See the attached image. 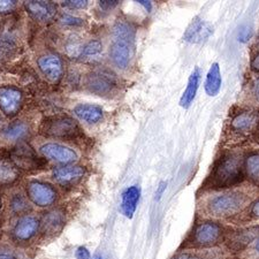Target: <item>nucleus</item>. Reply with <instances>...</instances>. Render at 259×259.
<instances>
[{
	"label": "nucleus",
	"mask_w": 259,
	"mask_h": 259,
	"mask_svg": "<svg viewBox=\"0 0 259 259\" xmlns=\"http://www.w3.org/2000/svg\"><path fill=\"white\" fill-rule=\"evenodd\" d=\"M16 7V2L13 0H3L0 2V13H8V12H12Z\"/></svg>",
	"instance_id": "72a5a7b5"
},
{
	"label": "nucleus",
	"mask_w": 259,
	"mask_h": 259,
	"mask_svg": "<svg viewBox=\"0 0 259 259\" xmlns=\"http://www.w3.org/2000/svg\"><path fill=\"white\" fill-rule=\"evenodd\" d=\"M24 7L39 22H50L57 14V6L52 2H26Z\"/></svg>",
	"instance_id": "f8f14e48"
},
{
	"label": "nucleus",
	"mask_w": 259,
	"mask_h": 259,
	"mask_svg": "<svg viewBox=\"0 0 259 259\" xmlns=\"http://www.w3.org/2000/svg\"><path fill=\"white\" fill-rule=\"evenodd\" d=\"M103 51V44L102 41L98 39H94L88 41V43L83 47L82 56L84 57H97Z\"/></svg>",
	"instance_id": "c756f323"
},
{
	"label": "nucleus",
	"mask_w": 259,
	"mask_h": 259,
	"mask_svg": "<svg viewBox=\"0 0 259 259\" xmlns=\"http://www.w3.org/2000/svg\"><path fill=\"white\" fill-rule=\"evenodd\" d=\"M199 81H200L199 68H195L193 70V73L190 74L185 93H183L181 99H180V105H181V107L188 108L191 105V103L194 102L196 94H197L198 87H199Z\"/></svg>",
	"instance_id": "aec40b11"
},
{
	"label": "nucleus",
	"mask_w": 259,
	"mask_h": 259,
	"mask_svg": "<svg viewBox=\"0 0 259 259\" xmlns=\"http://www.w3.org/2000/svg\"><path fill=\"white\" fill-rule=\"evenodd\" d=\"M20 177L19 168L11 160L0 159V186L14 183Z\"/></svg>",
	"instance_id": "5701e85b"
},
{
	"label": "nucleus",
	"mask_w": 259,
	"mask_h": 259,
	"mask_svg": "<svg viewBox=\"0 0 259 259\" xmlns=\"http://www.w3.org/2000/svg\"><path fill=\"white\" fill-rule=\"evenodd\" d=\"M75 257H76V259H90L91 254L85 246H78L76 251H75Z\"/></svg>",
	"instance_id": "f704fd0d"
},
{
	"label": "nucleus",
	"mask_w": 259,
	"mask_h": 259,
	"mask_svg": "<svg viewBox=\"0 0 259 259\" xmlns=\"http://www.w3.org/2000/svg\"><path fill=\"white\" fill-rule=\"evenodd\" d=\"M11 208L12 211L16 213V214H24V213H27L29 211L30 206H29L28 199L24 197L23 195L16 194L12 197Z\"/></svg>",
	"instance_id": "c85d7f7f"
},
{
	"label": "nucleus",
	"mask_w": 259,
	"mask_h": 259,
	"mask_svg": "<svg viewBox=\"0 0 259 259\" xmlns=\"http://www.w3.org/2000/svg\"><path fill=\"white\" fill-rule=\"evenodd\" d=\"M259 123V113L254 111L243 112L232 120L233 131L237 133H250L257 128Z\"/></svg>",
	"instance_id": "dca6fc26"
},
{
	"label": "nucleus",
	"mask_w": 259,
	"mask_h": 259,
	"mask_svg": "<svg viewBox=\"0 0 259 259\" xmlns=\"http://www.w3.org/2000/svg\"><path fill=\"white\" fill-rule=\"evenodd\" d=\"M39 151L47 159L65 166L74 164L77 160V153L73 149L62 144L47 143L40 146Z\"/></svg>",
	"instance_id": "0eeeda50"
},
{
	"label": "nucleus",
	"mask_w": 259,
	"mask_h": 259,
	"mask_svg": "<svg viewBox=\"0 0 259 259\" xmlns=\"http://www.w3.org/2000/svg\"><path fill=\"white\" fill-rule=\"evenodd\" d=\"M40 72L51 82H59L64 75V62L58 54L49 53L38 59Z\"/></svg>",
	"instance_id": "9d476101"
},
{
	"label": "nucleus",
	"mask_w": 259,
	"mask_h": 259,
	"mask_svg": "<svg viewBox=\"0 0 259 259\" xmlns=\"http://www.w3.org/2000/svg\"><path fill=\"white\" fill-rule=\"evenodd\" d=\"M65 225V214L60 210L48 212L41 221V229L45 234L59 233Z\"/></svg>",
	"instance_id": "6ab92c4d"
},
{
	"label": "nucleus",
	"mask_w": 259,
	"mask_h": 259,
	"mask_svg": "<svg viewBox=\"0 0 259 259\" xmlns=\"http://www.w3.org/2000/svg\"><path fill=\"white\" fill-rule=\"evenodd\" d=\"M39 221L32 215H24L14 226L13 235L16 241L27 242L36 235L39 228Z\"/></svg>",
	"instance_id": "ddd939ff"
},
{
	"label": "nucleus",
	"mask_w": 259,
	"mask_h": 259,
	"mask_svg": "<svg viewBox=\"0 0 259 259\" xmlns=\"http://www.w3.org/2000/svg\"><path fill=\"white\" fill-rule=\"evenodd\" d=\"M15 49L16 47L13 39L8 38V37L0 38V65L12 58L15 52Z\"/></svg>",
	"instance_id": "cd10ccee"
},
{
	"label": "nucleus",
	"mask_w": 259,
	"mask_h": 259,
	"mask_svg": "<svg viewBox=\"0 0 259 259\" xmlns=\"http://www.w3.org/2000/svg\"><path fill=\"white\" fill-rule=\"evenodd\" d=\"M252 36V29L249 26H244L240 29L239 31V41L241 43H246L249 41Z\"/></svg>",
	"instance_id": "473e14b6"
},
{
	"label": "nucleus",
	"mask_w": 259,
	"mask_h": 259,
	"mask_svg": "<svg viewBox=\"0 0 259 259\" xmlns=\"http://www.w3.org/2000/svg\"><path fill=\"white\" fill-rule=\"evenodd\" d=\"M246 197L240 193H227L213 197L207 204V211L219 218L235 215L245 206Z\"/></svg>",
	"instance_id": "f03ea898"
},
{
	"label": "nucleus",
	"mask_w": 259,
	"mask_h": 259,
	"mask_svg": "<svg viewBox=\"0 0 259 259\" xmlns=\"http://www.w3.org/2000/svg\"><path fill=\"white\" fill-rule=\"evenodd\" d=\"M74 114L87 123L95 124L103 119L104 111L99 105L95 104H78L74 108Z\"/></svg>",
	"instance_id": "a211bd4d"
},
{
	"label": "nucleus",
	"mask_w": 259,
	"mask_h": 259,
	"mask_svg": "<svg viewBox=\"0 0 259 259\" xmlns=\"http://www.w3.org/2000/svg\"><path fill=\"white\" fill-rule=\"evenodd\" d=\"M93 259H103L102 256H95Z\"/></svg>",
	"instance_id": "49530a36"
},
{
	"label": "nucleus",
	"mask_w": 259,
	"mask_h": 259,
	"mask_svg": "<svg viewBox=\"0 0 259 259\" xmlns=\"http://www.w3.org/2000/svg\"><path fill=\"white\" fill-rule=\"evenodd\" d=\"M85 174L82 166H64L53 170V179L61 186H70L77 182Z\"/></svg>",
	"instance_id": "2eb2a0df"
},
{
	"label": "nucleus",
	"mask_w": 259,
	"mask_h": 259,
	"mask_svg": "<svg viewBox=\"0 0 259 259\" xmlns=\"http://www.w3.org/2000/svg\"><path fill=\"white\" fill-rule=\"evenodd\" d=\"M251 214L254 217V218L259 219V200H257V202L252 205Z\"/></svg>",
	"instance_id": "a19ab883"
},
{
	"label": "nucleus",
	"mask_w": 259,
	"mask_h": 259,
	"mask_svg": "<svg viewBox=\"0 0 259 259\" xmlns=\"http://www.w3.org/2000/svg\"><path fill=\"white\" fill-rule=\"evenodd\" d=\"M133 41L114 39L110 48V57L113 64L120 69H126L133 58Z\"/></svg>",
	"instance_id": "9b49d317"
},
{
	"label": "nucleus",
	"mask_w": 259,
	"mask_h": 259,
	"mask_svg": "<svg viewBox=\"0 0 259 259\" xmlns=\"http://www.w3.org/2000/svg\"><path fill=\"white\" fill-rule=\"evenodd\" d=\"M245 172L250 181L259 187V153H254L245 159Z\"/></svg>",
	"instance_id": "a878e982"
},
{
	"label": "nucleus",
	"mask_w": 259,
	"mask_h": 259,
	"mask_svg": "<svg viewBox=\"0 0 259 259\" xmlns=\"http://www.w3.org/2000/svg\"><path fill=\"white\" fill-rule=\"evenodd\" d=\"M27 195L29 200L39 207L51 206L58 199V193L52 185L37 180L28 182Z\"/></svg>",
	"instance_id": "39448f33"
},
{
	"label": "nucleus",
	"mask_w": 259,
	"mask_h": 259,
	"mask_svg": "<svg viewBox=\"0 0 259 259\" xmlns=\"http://www.w3.org/2000/svg\"><path fill=\"white\" fill-rule=\"evenodd\" d=\"M221 83H223V78H221V72L218 62H214L208 69L206 80H205V91L210 97H215L219 94L221 89Z\"/></svg>",
	"instance_id": "412c9836"
},
{
	"label": "nucleus",
	"mask_w": 259,
	"mask_h": 259,
	"mask_svg": "<svg viewBox=\"0 0 259 259\" xmlns=\"http://www.w3.org/2000/svg\"><path fill=\"white\" fill-rule=\"evenodd\" d=\"M224 237V229L213 221H204L194 228L187 246L190 248H211L220 243Z\"/></svg>",
	"instance_id": "20e7f679"
},
{
	"label": "nucleus",
	"mask_w": 259,
	"mask_h": 259,
	"mask_svg": "<svg viewBox=\"0 0 259 259\" xmlns=\"http://www.w3.org/2000/svg\"><path fill=\"white\" fill-rule=\"evenodd\" d=\"M166 187H167V183L166 182H161L160 185H159V187H158V189H157V199H160L161 198V196H162V194H164V191L166 190Z\"/></svg>",
	"instance_id": "ea45409f"
},
{
	"label": "nucleus",
	"mask_w": 259,
	"mask_h": 259,
	"mask_svg": "<svg viewBox=\"0 0 259 259\" xmlns=\"http://www.w3.org/2000/svg\"><path fill=\"white\" fill-rule=\"evenodd\" d=\"M172 259H202V257L193 252H181L174 256Z\"/></svg>",
	"instance_id": "e433bc0d"
},
{
	"label": "nucleus",
	"mask_w": 259,
	"mask_h": 259,
	"mask_svg": "<svg viewBox=\"0 0 259 259\" xmlns=\"http://www.w3.org/2000/svg\"><path fill=\"white\" fill-rule=\"evenodd\" d=\"M141 197V189L137 186L128 187L122 193V202H121V211L127 217L128 219H132L135 214L137 204Z\"/></svg>",
	"instance_id": "f3484780"
},
{
	"label": "nucleus",
	"mask_w": 259,
	"mask_h": 259,
	"mask_svg": "<svg viewBox=\"0 0 259 259\" xmlns=\"http://www.w3.org/2000/svg\"><path fill=\"white\" fill-rule=\"evenodd\" d=\"M88 5L87 0H70V2H62V6L70 8V10H82Z\"/></svg>",
	"instance_id": "2f4dec72"
},
{
	"label": "nucleus",
	"mask_w": 259,
	"mask_h": 259,
	"mask_svg": "<svg viewBox=\"0 0 259 259\" xmlns=\"http://www.w3.org/2000/svg\"><path fill=\"white\" fill-rule=\"evenodd\" d=\"M251 69L254 72H259V52L252 58L251 60Z\"/></svg>",
	"instance_id": "4c0bfd02"
},
{
	"label": "nucleus",
	"mask_w": 259,
	"mask_h": 259,
	"mask_svg": "<svg viewBox=\"0 0 259 259\" xmlns=\"http://www.w3.org/2000/svg\"><path fill=\"white\" fill-rule=\"evenodd\" d=\"M12 162L21 169H38L43 166V161L35 151L27 144H20L11 152Z\"/></svg>",
	"instance_id": "6e6552de"
},
{
	"label": "nucleus",
	"mask_w": 259,
	"mask_h": 259,
	"mask_svg": "<svg viewBox=\"0 0 259 259\" xmlns=\"http://www.w3.org/2000/svg\"><path fill=\"white\" fill-rule=\"evenodd\" d=\"M61 23L66 24V26H72V27H78L83 24V20L81 18H77V16H73V15H62L61 16Z\"/></svg>",
	"instance_id": "7c9ffc66"
},
{
	"label": "nucleus",
	"mask_w": 259,
	"mask_h": 259,
	"mask_svg": "<svg viewBox=\"0 0 259 259\" xmlns=\"http://www.w3.org/2000/svg\"><path fill=\"white\" fill-rule=\"evenodd\" d=\"M118 0H103V2H99V6L105 11H110L113 10L114 7H116L119 5Z\"/></svg>",
	"instance_id": "c9c22d12"
},
{
	"label": "nucleus",
	"mask_w": 259,
	"mask_h": 259,
	"mask_svg": "<svg viewBox=\"0 0 259 259\" xmlns=\"http://www.w3.org/2000/svg\"><path fill=\"white\" fill-rule=\"evenodd\" d=\"M256 250L259 252V237H258L257 241H256Z\"/></svg>",
	"instance_id": "c03bdc74"
},
{
	"label": "nucleus",
	"mask_w": 259,
	"mask_h": 259,
	"mask_svg": "<svg viewBox=\"0 0 259 259\" xmlns=\"http://www.w3.org/2000/svg\"><path fill=\"white\" fill-rule=\"evenodd\" d=\"M2 207H3V200H2V197H0V211H2Z\"/></svg>",
	"instance_id": "a18cd8bd"
},
{
	"label": "nucleus",
	"mask_w": 259,
	"mask_h": 259,
	"mask_svg": "<svg viewBox=\"0 0 259 259\" xmlns=\"http://www.w3.org/2000/svg\"><path fill=\"white\" fill-rule=\"evenodd\" d=\"M30 128L24 121H14L3 129L2 134L6 140L11 141H22L27 139Z\"/></svg>",
	"instance_id": "4be33fe9"
},
{
	"label": "nucleus",
	"mask_w": 259,
	"mask_h": 259,
	"mask_svg": "<svg viewBox=\"0 0 259 259\" xmlns=\"http://www.w3.org/2000/svg\"><path fill=\"white\" fill-rule=\"evenodd\" d=\"M2 121H3V119H2V115H0V123H2Z\"/></svg>",
	"instance_id": "de8ad7c7"
},
{
	"label": "nucleus",
	"mask_w": 259,
	"mask_h": 259,
	"mask_svg": "<svg viewBox=\"0 0 259 259\" xmlns=\"http://www.w3.org/2000/svg\"><path fill=\"white\" fill-rule=\"evenodd\" d=\"M243 179V168L240 156L229 153L217 162L211 177V187L228 188L235 186Z\"/></svg>",
	"instance_id": "f257e3e1"
},
{
	"label": "nucleus",
	"mask_w": 259,
	"mask_h": 259,
	"mask_svg": "<svg viewBox=\"0 0 259 259\" xmlns=\"http://www.w3.org/2000/svg\"><path fill=\"white\" fill-rule=\"evenodd\" d=\"M115 87V75L107 68L95 69L87 76V88L98 96L110 95Z\"/></svg>",
	"instance_id": "423d86ee"
},
{
	"label": "nucleus",
	"mask_w": 259,
	"mask_h": 259,
	"mask_svg": "<svg viewBox=\"0 0 259 259\" xmlns=\"http://www.w3.org/2000/svg\"><path fill=\"white\" fill-rule=\"evenodd\" d=\"M80 127L69 116H50L41 121L39 133L48 137L57 139H72L80 134Z\"/></svg>",
	"instance_id": "7ed1b4c3"
},
{
	"label": "nucleus",
	"mask_w": 259,
	"mask_h": 259,
	"mask_svg": "<svg viewBox=\"0 0 259 259\" xmlns=\"http://www.w3.org/2000/svg\"><path fill=\"white\" fill-rule=\"evenodd\" d=\"M113 37L114 39H123L134 41L135 38V28L131 22L119 20L113 27Z\"/></svg>",
	"instance_id": "b1692460"
},
{
	"label": "nucleus",
	"mask_w": 259,
	"mask_h": 259,
	"mask_svg": "<svg viewBox=\"0 0 259 259\" xmlns=\"http://www.w3.org/2000/svg\"><path fill=\"white\" fill-rule=\"evenodd\" d=\"M23 95L18 88L12 85L0 87V110L7 116H14L20 111Z\"/></svg>",
	"instance_id": "1a4fd4ad"
},
{
	"label": "nucleus",
	"mask_w": 259,
	"mask_h": 259,
	"mask_svg": "<svg viewBox=\"0 0 259 259\" xmlns=\"http://www.w3.org/2000/svg\"><path fill=\"white\" fill-rule=\"evenodd\" d=\"M258 234V228H250V229H244V231L237 232L234 234L232 239V246H235L236 249H242L244 248L245 245H248L250 242L254 240V237L257 236Z\"/></svg>",
	"instance_id": "393cba45"
},
{
	"label": "nucleus",
	"mask_w": 259,
	"mask_h": 259,
	"mask_svg": "<svg viewBox=\"0 0 259 259\" xmlns=\"http://www.w3.org/2000/svg\"><path fill=\"white\" fill-rule=\"evenodd\" d=\"M213 33V27L210 23L205 22L203 20H195L183 35V39L188 43L198 44L202 41H205L208 37Z\"/></svg>",
	"instance_id": "4468645a"
},
{
	"label": "nucleus",
	"mask_w": 259,
	"mask_h": 259,
	"mask_svg": "<svg viewBox=\"0 0 259 259\" xmlns=\"http://www.w3.org/2000/svg\"><path fill=\"white\" fill-rule=\"evenodd\" d=\"M0 259H16L12 253H0Z\"/></svg>",
	"instance_id": "79ce46f5"
},
{
	"label": "nucleus",
	"mask_w": 259,
	"mask_h": 259,
	"mask_svg": "<svg viewBox=\"0 0 259 259\" xmlns=\"http://www.w3.org/2000/svg\"><path fill=\"white\" fill-rule=\"evenodd\" d=\"M137 3H139L141 6H143L145 8V11L148 12V13H150V12H151V10H152V3L151 2H146V0H139V2H137Z\"/></svg>",
	"instance_id": "58836bf2"
},
{
	"label": "nucleus",
	"mask_w": 259,
	"mask_h": 259,
	"mask_svg": "<svg viewBox=\"0 0 259 259\" xmlns=\"http://www.w3.org/2000/svg\"><path fill=\"white\" fill-rule=\"evenodd\" d=\"M253 91H254V96H256V98H257V100L259 102V78L257 80L256 84H254Z\"/></svg>",
	"instance_id": "37998d69"
},
{
	"label": "nucleus",
	"mask_w": 259,
	"mask_h": 259,
	"mask_svg": "<svg viewBox=\"0 0 259 259\" xmlns=\"http://www.w3.org/2000/svg\"><path fill=\"white\" fill-rule=\"evenodd\" d=\"M83 47H84V45L82 44V40L80 37L77 35H72L66 40V44H65L66 54L69 58L76 59V58L82 56Z\"/></svg>",
	"instance_id": "bb28decb"
}]
</instances>
